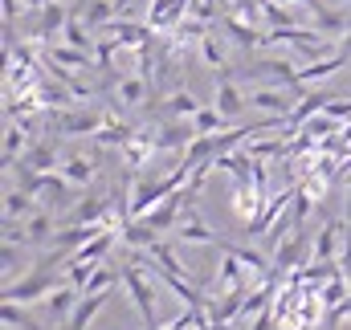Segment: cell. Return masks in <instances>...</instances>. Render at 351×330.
<instances>
[{"label": "cell", "instance_id": "cell-11", "mask_svg": "<svg viewBox=\"0 0 351 330\" xmlns=\"http://www.w3.org/2000/svg\"><path fill=\"white\" fill-rule=\"evenodd\" d=\"M343 249V220H327L315 237V261H339Z\"/></svg>", "mask_w": 351, "mask_h": 330}, {"label": "cell", "instance_id": "cell-37", "mask_svg": "<svg viewBox=\"0 0 351 330\" xmlns=\"http://www.w3.org/2000/svg\"><path fill=\"white\" fill-rule=\"evenodd\" d=\"M339 53H348V58H351V29L343 33V41H339Z\"/></svg>", "mask_w": 351, "mask_h": 330}, {"label": "cell", "instance_id": "cell-10", "mask_svg": "<svg viewBox=\"0 0 351 330\" xmlns=\"http://www.w3.org/2000/svg\"><path fill=\"white\" fill-rule=\"evenodd\" d=\"M135 135H139V127L123 123V118H119V114L110 110V118L102 123V131L94 135V143H98V147H127V143H131Z\"/></svg>", "mask_w": 351, "mask_h": 330}, {"label": "cell", "instance_id": "cell-35", "mask_svg": "<svg viewBox=\"0 0 351 330\" xmlns=\"http://www.w3.org/2000/svg\"><path fill=\"white\" fill-rule=\"evenodd\" d=\"M323 114H331V118H351V102H335V98H331Z\"/></svg>", "mask_w": 351, "mask_h": 330}, {"label": "cell", "instance_id": "cell-28", "mask_svg": "<svg viewBox=\"0 0 351 330\" xmlns=\"http://www.w3.org/2000/svg\"><path fill=\"white\" fill-rule=\"evenodd\" d=\"M196 110H200V98L192 90H176L172 98L164 102V114H172V118H192Z\"/></svg>", "mask_w": 351, "mask_h": 330}, {"label": "cell", "instance_id": "cell-36", "mask_svg": "<svg viewBox=\"0 0 351 330\" xmlns=\"http://www.w3.org/2000/svg\"><path fill=\"white\" fill-rule=\"evenodd\" d=\"M12 273H16V245L4 241V277H12Z\"/></svg>", "mask_w": 351, "mask_h": 330}, {"label": "cell", "instance_id": "cell-23", "mask_svg": "<svg viewBox=\"0 0 351 330\" xmlns=\"http://www.w3.org/2000/svg\"><path fill=\"white\" fill-rule=\"evenodd\" d=\"M16 164L33 167V171H53V167H58V151H53V143H29V151H25ZM12 167H8V171H12Z\"/></svg>", "mask_w": 351, "mask_h": 330}, {"label": "cell", "instance_id": "cell-12", "mask_svg": "<svg viewBox=\"0 0 351 330\" xmlns=\"http://www.w3.org/2000/svg\"><path fill=\"white\" fill-rule=\"evenodd\" d=\"M348 62H351L348 53H335V58H319V62L302 66V70L294 74V82H290V86H306V82H319V78H331V74H339Z\"/></svg>", "mask_w": 351, "mask_h": 330}, {"label": "cell", "instance_id": "cell-6", "mask_svg": "<svg viewBox=\"0 0 351 330\" xmlns=\"http://www.w3.org/2000/svg\"><path fill=\"white\" fill-rule=\"evenodd\" d=\"M53 118H58L62 135H98L102 123L110 118V110H74V114H58L53 110Z\"/></svg>", "mask_w": 351, "mask_h": 330}, {"label": "cell", "instance_id": "cell-1", "mask_svg": "<svg viewBox=\"0 0 351 330\" xmlns=\"http://www.w3.org/2000/svg\"><path fill=\"white\" fill-rule=\"evenodd\" d=\"M152 281H156L152 269L139 265V261H131V265L123 269V285H127V294H131V302H135V310H139V318H143L147 330L160 327V314H156V285H152Z\"/></svg>", "mask_w": 351, "mask_h": 330}, {"label": "cell", "instance_id": "cell-39", "mask_svg": "<svg viewBox=\"0 0 351 330\" xmlns=\"http://www.w3.org/2000/svg\"><path fill=\"white\" fill-rule=\"evenodd\" d=\"M348 220H351V188H348Z\"/></svg>", "mask_w": 351, "mask_h": 330}, {"label": "cell", "instance_id": "cell-22", "mask_svg": "<svg viewBox=\"0 0 351 330\" xmlns=\"http://www.w3.org/2000/svg\"><path fill=\"white\" fill-rule=\"evenodd\" d=\"M29 139H33V135H29L21 123L8 118V127H4V167H12L21 160V151H29Z\"/></svg>", "mask_w": 351, "mask_h": 330}, {"label": "cell", "instance_id": "cell-13", "mask_svg": "<svg viewBox=\"0 0 351 330\" xmlns=\"http://www.w3.org/2000/svg\"><path fill=\"white\" fill-rule=\"evenodd\" d=\"M21 241H25V245H45V241H53V216H49V208H37L29 220H21Z\"/></svg>", "mask_w": 351, "mask_h": 330}, {"label": "cell", "instance_id": "cell-9", "mask_svg": "<svg viewBox=\"0 0 351 330\" xmlns=\"http://www.w3.org/2000/svg\"><path fill=\"white\" fill-rule=\"evenodd\" d=\"M106 33L123 45V49H143L152 41V25H135V21H110Z\"/></svg>", "mask_w": 351, "mask_h": 330}, {"label": "cell", "instance_id": "cell-31", "mask_svg": "<svg viewBox=\"0 0 351 330\" xmlns=\"http://www.w3.org/2000/svg\"><path fill=\"white\" fill-rule=\"evenodd\" d=\"M86 29H90V25L82 21V16H70V25H66V33H62V37H66V45H78V49L94 53V49H90V33H86Z\"/></svg>", "mask_w": 351, "mask_h": 330}, {"label": "cell", "instance_id": "cell-25", "mask_svg": "<svg viewBox=\"0 0 351 330\" xmlns=\"http://www.w3.org/2000/svg\"><path fill=\"white\" fill-rule=\"evenodd\" d=\"M62 175H66L74 188H86L90 179L98 175V164H94V160H86V155H70V160L62 164Z\"/></svg>", "mask_w": 351, "mask_h": 330}, {"label": "cell", "instance_id": "cell-2", "mask_svg": "<svg viewBox=\"0 0 351 330\" xmlns=\"http://www.w3.org/2000/svg\"><path fill=\"white\" fill-rule=\"evenodd\" d=\"M58 285H66V273L58 277L53 269H37V273H29L25 281H8L4 285V302H21V306H29V302H37V298H49Z\"/></svg>", "mask_w": 351, "mask_h": 330}, {"label": "cell", "instance_id": "cell-7", "mask_svg": "<svg viewBox=\"0 0 351 330\" xmlns=\"http://www.w3.org/2000/svg\"><path fill=\"white\" fill-rule=\"evenodd\" d=\"M78 302H82V290L66 281V285H58V290H53V294L45 298V310H49V318H53V322H62V327H66Z\"/></svg>", "mask_w": 351, "mask_h": 330}, {"label": "cell", "instance_id": "cell-3", "mask_svg": "<svg viewBox=\"0 0 351 330\" xmlns=\"http://www.w3.org/2000/svg\"><path fill=\"white\" fill-rule=\"evenodd\" d=\"M315 261V241L306 237V229H294V237L290 241H282V245L274 249V269L278 273H294V269H302V265H311Z\"/></svg>", "mask_w": 351, "mask_h": 330}, {"label": "cell", "instance_id": "cell-5", "mask_svg": "<svg viewBox=\"0 0 351 330\" xmlns=\"http://www.w3.org/2000/svg\"><path fill=\"white\" fill-rule=\"evenodd\" d=\"M188 4L192 0H152L147 4V25L156 29V33H168V29H180L184 25V16H188Z\"/></svg>", "mask_w": 351, "mask_h": 330}, {"label": "cell", "instance_id": "cell-15", "mask_svg": "<svg viewBox=\"0 0 351 330\" xmlns=\"http://www.w3.org/2000/svg\"><path fill=\"white\" fill-rule=\"evenodd\" d=\"M33 212H37V196H29L25 188H8V192H4V220H16V225H21V220H29Z\"/></svg>", "mask_w": 351, "mask_h": 330}, {"label": "cell", "instance_id": "cell-8", "mask_svg": "<svg viewBox=\"0 0 351 330\" xmlns=\"http://www.w3.org/2000/svg\"><path fill=\"white\" fill-rule=\"evenodd\" d=\"M180 233V241H188V245H221V237L196 216V208H192V200H188V208H184V225L176 229Z\"/></svg>", "mask_w": 351, "mask_h": 330}, {"label": "cell", "instance_id": "cell-30", "mask_svg": "<svg viewBox=\"0 0 351 330\" xmlns=\"http://www.w3.org/2000/svg\"><path fill=\"white\" fill-rule=\"evenodd\" d=\"M200 58H204V66L225 70V49H221V41H217L213 33H204V37H200Z\"/></svg>", "mask_w": 351, "mask_h": 330}, {"label": "cell", "instance_id": "cell-38", "mask_svg": "<svg viewBox=\"0 0 351 330\" xmlns=\"http://www.w3.org/2000/svg\"><path fill=\"white\" fill-rule=\"evenodd\" d=\"M45 4H49V0H25V8H29V12H37V8H45Z\"/></svg>", "mask_w": 351, "mask_h": 330}, {"label": "cell", "instance_id": "cell-18", "mask_svg": "<svg viewBox=\"0 0 351 330\" xmlns=\"http://www.w3.org/2000/svg\"><path fill=\"white\" fill-rule=\"evenodd\" d=\"M241 269H245L241 257H233V253L221 257V269H217V285H221V294H229V290H250V281H245Z\"/></svg>", "mask_w": 351, "mask_h": 330}, {"label": "cell", "instance_id": "cell-17", "mask_svg": "<svg viewBox=\"0 0 351 330\" xmlns=\"http://www.w3.org/2000/svg\"><path fill=\"white\" fill-rule=\"evenodd\" d=\"M245 106H250V98L229 82V78H221V86H217V110L233 123V118H241V110H245Z\"/></svg>", "mask_w": 351, "mask_h": 330}, {"label": "cell", "instance_id": "cell-21", "mask_svg": "<svg viewBox=\"0 0 351 330\" xmlns=\"http://www.w3.org/2000/svg\"><path fill=\"white\" fill-rule=\"evenodd\" d=\"M250 106L269 110V114H286V118H290V110H294L298 102H294V98H286L282 90H254V94H250Z\"/></svg>", "mask_w": 351, "mask_h": 330}, {"label": "cell", "instance_id": "cell-33", "mask_svg": "<svg viewBox=\"0 0 351 330\" xmlns=\"http://www.w3.org/2000/svg\"><path fill=\"white\" fill-rule=\"evenodd\" d=\"M188 327H196V310L188 306L184 314H176L172 322H164V327H156V330H188Z\"/></svg>", "mask_w": 351, "mask_h": 330}, {"label": "cell", "instance_id": "cell-20", "mask_svg": "<svg viewBox=\"0 0 351 330\" xmlns=\"http://www.w3.org/2000/svg\"><path fill=\"white\" fill-rule=\"evenodd\" d=\"M45 62L66 66V70H86L94 58H90L86 49H78V45H49V49H45Z\"/></svg>", "mask_w": 351, "mask_h": 330}, {"label": "cell", "instance_id": "cell-27", "mask_svg": "<svg viewBox=\"0 0 351 330\" xmlns=\"http://www.w3.org/2000/svg\"><path fill=\"white\" fill-rule=\"evenodd\" d=\"M192 127H196V135H221V131L229 127V118H225L217 106H200V110L192 114Z\"/></svg>", "mask_w": 351, "mask_h": 330}, {"label": "cell", "instance_id": "cell-26", "mask_svg": "<svg viewBox=\"0 0 351 330\" xmlns=\"http://www.w3.org/2000/svg\"><path fill=\"white\" fill-rule=\"evenodd\" d=\"M147 86H152V78H143V74L123 78V82H119V90H114V94H119L114 102H119V106H139V102L147 98Z\"/></svg>", "mask_w": 351, "mask_h": 330}, {"label": "cell", "instance_id": "cell-16", "mask_svg": "<svg viewBox=\"0 0 351 330\" xmlns=\"http://www.w3.org/2000/svg\"><path fill=\"white\" fill-rule=\"evenodd\" d=\"M119 12H123V0H86L82 8H74V16H82L90 29L94 25H110Z\"/></svg>", "mask_w": 351, "mask_h": 330}, {"label": "cell", "instance_id": "cell-4", "mask_svg": "<svg viewBox=\"0 0 351 330\" xmlns=\"http://www.w3.org/2000/svg\"><path fill=\"white\" fill-rule=\"evenodd\" d=\"M294 188H298V183H294ZM294 188H286V192H278V196H269V200H265V208L250 220V225H245V233H250V237H265V233L282 220V212L294 204Z\"/></svg>", "mask_w": 351, "mask_h": 330}, {"label": "cell", "instance_id": "cell-29", "mask_svg": "<svg viewBox=\"0 0 351 330\" xmlns=\"http://www.w3.org/2000/svg\"><path fill=\"white\" fill-rule=\"evenodd\" d=\"M0 318H4L8 330H41L37 322H33V314L21 310V302H4V306H0Z\"/></svg>", "mask_w": 351, "mask_h": 330}, {"label": "cell", "instance_id": "cell-34", "mask_svg": "<svg viewBox=\"0 0 351 330\" xmlns=\"http://www.w3.org/2000/svg\"><path fill=\"white\" fill-rule=\"evenodd\" d=\"M274 327H278V310H274V306H265L262 314L254 318V327H250V330H274Z\"/></svg>", "mask_w": 351, "mask_h": 330}, {"label": "cell", "instance_id": "cell-14", "mask_svg": "<svg viewBox=\"0 0 351 330\" xmlns=\"http://www.w3.org/2000/svg\"><path fill=\"white\" fill-rule=\"evenodd\" d=\"M106 302H110V290H102V294H82V302L74 306V314H70L66 330H86L90 322H94V314H98Z\"/></svg>", "mask_w": 351, "mask_h": 330}, {"label": "cell", "instance_id": "cell-24", "mask_svg": "<svg viewBox=\"0 0 351 330\" xmlns=\"http://www.w3.org/2000/svg\"><path fill=\"white\" fill-rule=\"evenodd\" d=\"M225 29H229V37H233V41H237L241 49H258V45H265V37H262V33H258V29H254L250 21L233 16V12L225 16Z\"/></svg>", "mask_w": 351, "mask_h": 330}, {"label": "cell", "instance_id": "cell-19", "mask_svg": "<svg viewBox=\"0 0 351 330\" xmlns=\"http://www.w3.org/2000/svg\"><path fill=\"white\" fill-rule=\"evenodd\" d=\"M331 98H335V94H327V90H319V94H302V102L290 110V131H298V127H302L311 114H323Z\"/></svg>", "mask_w": 351, "mask_h": 330}, {"label": "cell", "instance_id": "cell-32", "mask_svg": "<svg viewBox=\"0 0 351 330\" xmlns=\"http://www.w3.org/2000/svg\"><path fill=\"white\" fill-rule=\"evenodd\" d=\"M188 21H200V25L217 21V0H192L188 4Z\"/></svg>", "mask_w": 351, "mask_h": 330}]
</instances>
